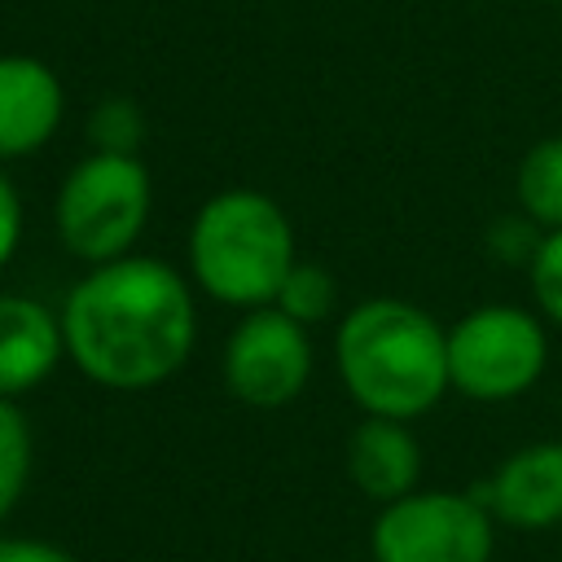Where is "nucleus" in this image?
I'll return each instance as SVG.
<instances>
[{
  "mask_svg": "<svg viewBox=\"0 0 562 562\" xmlns=\"http://www.w3.org/2000/svg\"><path fill=\"white\" fill-rule=\"evenodd\" d=\"M66 356L110 391H149L184 369L198 338L189 281L145 255L92 263L61 303Z\"/></svg>",
  "mask_w": 562,
  "mask_h": 562,
  "instance_id": "obj_1",
  "label": "nucleus"
},
{
  "mask_svg": "<svg viewBox=\"0 0 562 562\" xmlns=\"http://www.w3.org/2000/svg\"><path fill=\"white\" fill-rule=\"evenodd\" d=\"M338 373L369 417L413 422L452 386L448 329L404 299L356 303L338 325Z\"/></svg>",
  "mask_w": 562,
  "mask_h": 562,
  "instance_id": "obj_2",
  "label": "nucleus"
},
{
  "mask_svg": "<svg viewBox=\"0 0 562 562\" xmlns=\"http://www.w3.org/2000/svg\"><path fill=\"white\" fill-rule=\"evenodd\" d=\"M294 228L259 189H224L202 202L189 228L193 281L228 307H268L294 268Z\"/></svg>",
  "mask_w": 562,
  "mask_h": 562,
  "instance_id": "obj_3",
  "label": "nucleus"
},
{
  "mask_svg": "<svg viewBox=\"0 0 562 562\" xmlns=\"http://www.w3.org/2000/svg\"><path fill=\"white\" fill-rule=\"evenodd\" d=\"M149 171L136 154L92 149L57 189V237L83 263L123 259L149 220Z\"/></svg>",
  "mask_w": 562,
  "mask_h": 562,
  "instance_id": "obj_4",
  "label": "nucleus"
},
{
  "mask_svg": "<svg viewBox=\"0 0 562 562\" xmlns=\"http://www.w3.org/2000/svg\"><path fill=\"white\" fill-rule=\"evenodd\" d=\"M544 325L522 307H474L448 329V382L470 400H514L544 373Z\"/></svg>",
  "mask_w": 562,
  "mask_h": 562,
  "instance_id": "obj_5",
  "label": "nucleus"
},
{
  "mask_svg": "<svg viewBox=\"0 0 562 562\" xmlns=\"http://www.w3.org/2000/svg\"><path fill=\"white\" fill-rule=\"evenodd\" d=\"M492 509L470 492H408L382 505L369 531L373 562H487Z\"/></svg>",
  "mask_w": 562,
  "mask_h": 562,
  "instance_id": "obj_6",
  "label": "nucleus"
},
{
  "mask_svg": "<svg viewBox=\"0 0 562 562\" xmlns=\"http://www.w3.org/2000/svg\"><path fill=\"white\" fill-rule=\"evenodd\" d=\"M312 378L307 325L285 316L277 303L250 307L224 347V382L250 408L290 404Z\"/></svg>",
  "mask_w": 562,
  "mask_h": 562,
  "instance_id": "obj_7",
  "label": "nucleus"
},
{
  "mask_svg": "<svg viewBox=\"0 0 562 562\" xmlns=\"http://www.w3.org/2000/svg\"><path fill=\"white\" fill-rule=\"evenodd\" d=\"M492 518L540 531L562 522V439H540L518 448L496 465V474L474 492Z\"/></svg>",
  "mask_w": 562,
  "mask_h": 562,
  "instance_id": "obj_8",
  "label": "nucleus"
},
{
  "mask_svg": "<svg viewBox=\"0 0 562 562\" xmlns=\"http://www.w3.org/2000/svg\"><path fill=\"white\" fill-rule=\"evenodd\" d=\"M61 79L26 53H0V158H26L61 123Z\"/></svg>",
  "mask_w": 562,
  "mask_h": 562,
  "instance_id": "obj_9",
  "label": "nucleus"
},
{
  "mask_svg": "<svg viewBox=\"0 0 562 562\" xmlns=\"http://www.w3.org/2000/svg\"><path fill=\"white\" fill-rule=\"evenodd\" d=\"M66 356L61 316H53L40 299L0 294V395L18 400L35 391L57 360Z\"/></svg>",
  "mask_w": 562,
  "mask_h": 562,
  "instance_id": "obj_10",
  "label": "nucleus"
},
{
  "mask_svg": "<svg viewBox=\"0 0 562 562\" xmlns=\"http://www.w3.org/2000/svg\"><path fill=\"white\" fill-rule=\"evenodd\" d=\"M347 474L369 501L408 496L422 479V448L408 435V422L395 417H364L347 443Z\"/></svg>",
  "mask_w": 562,
  "mask_h": 562,
  "instance_id": "obj_11",
  "label": "nucleus"
},
{
  "mask_svg": "<svg viewBox=\"0 0 562 562\" xmlns=\"http://www.w3.org/2000/svg\"><path fill=\"white\" fill-rule=\"evenodd\" d=\"M518 206L540 228H562V136L536 140L518 162Z\"/></svg>",
  "mask_w": 562,
  "mask_h": 562,
  "instance_id": "obj_12",
  "label": "nucleus"
},
{
  "mask_svg": "<svg viewBox=\"0 0 562 562\" xmlns=\"http://www.w3.org/2000/svg\"><path fill=\"white\" fill-rule=\"evenodd\" d=\"M31 479V426L13 400L0 395V522L18 505Z\"/></svg>",
  "mask_w": 562,
  "mask_h": 562,
  "instance_id": "obj_13",
  "label": "nucleus"
},
{
  "mask_svg": "<svg viewBox=\"0 0 562 562\" xmlns=\"http://www.w3.org/2000/svg\"><path fill=\"white\" fill-rule=\"evenodd\" d=\"M334 299H338L334 277H329L321 263H303V259H294V268L285 272L281 290H277V307H281L285 316H294L299 325L325 321L329 307H334Z\"/></svg>",
  "mask_w": 562,
  "mask_h": 562,
  "instance_id": "obj_14",
  "label": "nucleus"
},
{
  "mask_svg": "<svg viewBox=\"0 0 562 562\" xmlns=\"http://www.w3.org/2000/svg\"><path fill=\"white\" fill-rule=\"evenodd\" d=\"M527 277H531V294H536V307L562 325V228H549L527 263Z\"/></svg>",
  "mask_w": 562,
  "mask_h": 562,
  "instance_id": "obj_15",
  "label": "nucleus"
},
{
  "mask_svg": "<svg viewBox=\"0 0 562 562\" xmlns=\"http://www.w3.org/2000/svg\"><path fill=\"white\" fill-rule=\"evenodd\" d=\"M92 140L97 149H114V154H136L140 145V114L132 101H105L92 114Z\"/></svg>",
  "mask_w": 562,
  "mask_h": 562,
  "instance_id": "obj_16",
  "label": "nucleus"
},
{
  "mask_svg": "<svg viewBox=\"0 0 562 562\" xmlns=\"http://www.w3.org/2000/svg\"><path fill=\"white\" fill-rule=\"evenodd\" d=\"M540 237H544V228L522 215V220H496L492 233H487V246H492V255L505 259V263H531Z\"/></svg>",
  "mask_w": 562,
  "mask_h": 562,
  "instance_id": "obj_17",
  "label": "nucleus"
},
{
  "mask_svg": "<svg viewBox=\"0 0 562 562\" xmlns=\"http://www.w3.org/2000/svg\"><path fill=\"white\" fill-rule=\"evenodd\" d=\"M22 241V202H18V189L9 184V176L0 171V268L13 259Z\"/></svg>",
  "mask_w": 562,
  "mask_h": 562,
  "instance_id": "obj_18",
  "label": "nucleus"
},
{
  "mask_svg": "<svg viewBox=\"0 0 562 562\" xmlns=\"http://www.w3.org/2000/svg\"><path fill=\"white\" fill-rule=\"evenodd\" d=\"M0 562H79L75 553L48 544V540H31V536H0Z\"/></svg>",
  "mask_w": 562,
  "mask_h": 562,
  "instance_id": "obj_19",
  "label": "nucleus"
}]
</instances>
